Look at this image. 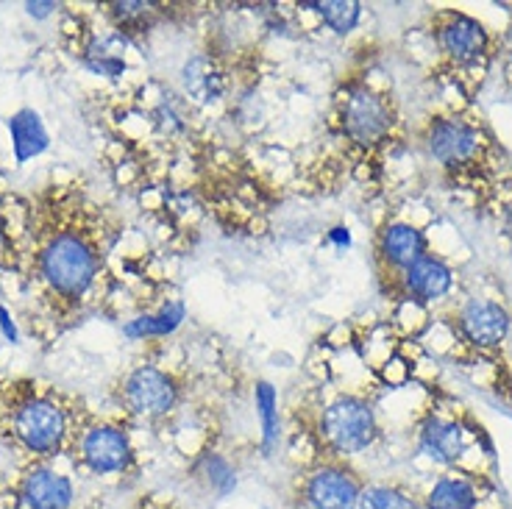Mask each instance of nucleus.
I'll return each mask as SVG.
<instances>
[{
    "label": "nucleus",
    "mask_w": 512,
    "mask_h": 509,
    "mask_svg": "<svg viewBox=\"0 0 512 509\" xmlns=\"http://www.w3.org/2000/svg\"><path fill=\"white\" fill-rule=\"evenodd\" d=\"M192 471H195V479L218 498L231 496L237 490V468L220 451H204L195 459Z\"/></svg>",
    "instance_id": "6ab92c4d"
},
{
    "label": "nucleus",
    "mask_w": 512,
    "mask_h": 509,
    "mask_svg": "<svg viewBox=\"0 0 512 509\" xmlns=\"http://www.w3.org/2000/svg\"><path fill=\"white\" fill-rule=\"evenodd\" d=\"M435 45L440 56L454 70H476L485 67L493 56V37L476 17L457 9H443L435 14Z\"/></svg>",
    "instance_id": "423d86ee"
},
{
    "label": "nucleus",
    "mask_w": 512,
    "mask_h": 509,
    "mask_svg": "<svg viewBox=\"0 0 512 509\" xmlns=\"http://www.w3.org/2000/svg\"><path fill=\"white\" fill-rule=\"evenodd\" d=\"M181 87H184L187 101L209 106V103H218L226 95L229 78L212 53H195L181 67Z\"/></svg>",
    "instance_id": "2eb2a0df"
},
{
    "label": "nucleus",
    "mask_w": 512,
    "mask_h": 509,
    "mask_svg": "<svg viewBox=\"0 0 512 509\" xmlns=\"http://www.w3.org/2000/svg\"><path fill=\"white\" fill-rule=\"evenodd\" d=\"M256 415H259V426H262V451L270 457L279 443H282V415H279V393L270 382L256 384Z\"/></svg>",
    "instance_id": "aec40b11"
},
{
    "label": "nucleus",
    "mask_w": 512,
    "mask_h": 509,
    "mask_svg": "<svg viewBox=\"0 0 512 509\" xmlns=\"http://www.w3.org/2000/svg\"><path fill=\"white\" fill-rule=\"evenodd\" d=\"M426 254H429L426 251V234L407 220H393L379 231L376 259L382 265V273H387V279H396L398 273H404Z\"/></svg>",
    "instance_id": "4468645a"
},
{
    "label": "nucleus",
    "mask_w": 512,
    "mask_h": 509,
    "mask_svg": "<svg viewBox=\"0 0 512 509\" xmlns=\"http://www.w3.org/2000/svg\"><path fill=\"white\" fill-rule=\"evenodd\" d=\"M318 17L337 37H346L362 20V3L357 0H318Z\"/></svg>",
    "instance_id": "4be33fe9"
},
{
    "label": "nucleus",
    "mask_w": 512,
    "mask_h": 509,
    "mask_svg": "<svg viewBox=\"0 0 512 509\" xmlns=\"http://www.w3.org/2000/svg\"><path fill=\"white\" fill-rule=\"evenodd\" d=\"M423 509H482L485 496L471 473H443L421 496Z\"/></svg>",
    "instance_id": "dca6fc26"
},
{
    "label": "nucleus",
    "mask_w": 512,
    "mask_h": 509,
    "mask_svg": "<svg viewBox=\"0 0 512 509\" xmlns=\"http://www.w3.org/2000/svg\"><path fill=\"white\" fill-rule=\"evenodd\" d=\"M101 265V237L81 226H59L56 231H48L34 254L39 281L64 304L81 301L90 293Z\"/></svg>",
    "instance_id": "f257e3e1"
},
{
    "label": "nucleus",
    "mask_w": 512,
    "mask_h": 509,
    "mask_svg": "<svg viewBox=\"0 0 512 509\" xmlns=\"http://www.w3.org/2000/svg\"><path fill=\"white\" fill-rule=\"evenodd\" d=\"M151 509H176V507H173V504H167V507H159V504H156V507H151Z\"/></svg>",
    "instance_id": "bb28decb"
},
{
    "label": "nucleus",
    "mask_w": 512,
    "mask_h": 509,
    "mask_svg": "<svg viewBox=\"0 0 512 509\" xmlns=\"http://www.w3.org/2000/svg\"><path fill=\"white\" fill-rule=\"evenodd\" d=\"M318 446L323 459H351L365 454L379 440V418L368 398L362 395H337L326 407L320 409Z\"/></svg>",
    "instance_id": "f03ea898"
},
{
    "label": "nucleus",
    "mask_w": 512,
    "mask_h": 509,
    "mask_svg": "<svg viewBox=\"0 0 512 509\" xmlns=\"http://www.w3.org/2000/svg\"><path fill=\"white\" fill-rule=\"evenodd\" d=\"M329 242L337 245L340 251L351 248V231H348V226H334V229L329 231Z\"/></svg>",
    "instance_id": "b1692460"
},
{
    "label": "nucleus",
    "mask_w": 512,
    "mask_h": 509,
    "mask_svg": "<svg viewBox=\"0 0 512 509\" xmlns=\"http://www.w3.org/2000/svg\"><path fill=\"white\" fill-rule=\"evenodd\" d=\"M423 148L446 173L479 176L487 165L490 140L471 117L432 115L423 126Z\"/></svg>",
    "instance_id": "20e7f679"
},
{
    "label": "nucleus",
    "mask_w": 512,
    "mask_h": 509,
    "mask_svg": "<svg viewBox=\"0 0 512 509\" xmlns=\"http://www.w3.org/2000/svg\"><path fill=\"white\" fill-rule=\"evenodd\" d=\"M26 9L31 17H37V20H42V17H51L59 6L56 3H26Z\"/></svg>",
    "instance_id": "393cba45"
},
{
    "label": "nucleus",
    "mask_w": 512,
    "mask_h": 509,
    "mask_svg": "<svg viewBox=\"0 0 512 509\" xmlns=\"http://www.w3.org/2000/svg\"><path fill=\"white\" fill-rule=\"evenodd\" d=\"M9 131H12V148L17 162L23 165L48 148V131L42 117L34 109H20L17 115L9 117Z\"/></svg>",
    "instance_id": "f3484780"
},
{
    "label": "nucleus",
    "mask_w": 512,
    "mask_h": 509,
    "mask_svg": "<svg viewBox=\"0 0 512 509\" xmlns=\"http://www.w3.org/2000/svg\"><path fill=\"white\" fill-rule=\"evenodd\" d=\"M12 434L34 459H53L64 451L70 420L51 395L28 393L12 409Z\"/></svg>",
    "instance_id": "39448f33"
},
{
    "label": "nucleus",
    "mask_w": 512,
    "mask_h": 509,
    "mask_svg": "<svg viewBox=\"0 0 512 509\" xmlns=\"http://www.w3.org/2000/svg\"><path fill=\"white\" fill-rule=\"evenodd\" d=\"M337 126L343 140L351 142L357 151H382L396 134L398 109L390 95L357 81L348 84L346 92L337 98Z\"/></svg>",
    "instance_id": "7ed1b4c3"
},
{
    "label": "nucleus",
    "mask_w": 512,
    "mask_h": 509,
    "mask_svg": "<svg viewBox=\"0 0 512 509\" xmlns=\"http://www.w3.org/2000/svg\"><path fill=\"white\" fill-rule=\"evenodd\" d=\"M187 318V306L184 301H167L162 309L140 315V318L128 320L123 326V334L131 340H151V337H167L179 329L181 323Z\"/></svg>",
    "instance_id": "a211bd4d"
},
{
    "label": "nucleus",
    "mask_w": 512,
    "mask_h": 509,
    "mask_svg": "<svg viewBox=\"0 0 512 509\" xmlns=\"http://www.w3.org/2000/svg\"><path fill=\"white\" fill-rule=\"evenodd\" d=\"M179 382L156 365H140L123 382V404L140 418H165L179 404Z\"/></svg>",
    "instance_id": "1a4fd4ad"
},
{
    "label": "nucleus",
    "mask_w": 512,
    "mask_h": 509,
    "mask_svg": "<svg viewBox=\"0 0 512 509\" xmlns=\"http://www.w3.org/2000/svg\"><path fill=\"white\" fill-rule=\"evenodd\" d=\"M390 281H393V287L404 301H410L415 306H426L443 301L454 290V270L448 268L440 256L426 254Z\"/></svg>",
    "instance_id": "f8f14e48"
},
{
    "label": "nucleus",
    "mask_w": 512,
    "mask_h": 509,
    "mask_svg": "<svg viewBox=\"0 0 512 509\" xmlns=\"http://www.w3.org/2000/svg\"><path fill=\"white\" fill-rule=\"evenodd\" d=\"M418 448L443 468H457L468 451V426L457 418L429 412L418 426Z\"/></svg>",
    "instance_id": "ddd939ff"
},
{
    "label": "nucleus",
    "mask_w": 512,
    "mask_h": 509,
    "mask_svg": "<svg viewBox=\"0 0 512 509\" xmlns=\"http://www.w3.org/2000/svg\"><path fill=\"white\" fill-rule=\"evenodd\" d=\"M357 509H423L421 496H415L404 484H365Z\"/></svg>",
    "instance_id": "412c9836"
},
{
    "label": "nucleus",
    "mask_w": 512,
    "mask_h": 509,
    "mask_svg": "<svg viewBox=\"0 0 512 509\" xmlns=\"http://www.w3.org/2000/svg\"><path fill=\"white\" fill-rule=\"evenodd\" d=\"M76 498L73 479L51 465H31L14 490V509H70Z\"/></svg>",
    "instance_id": "9b49d317"
},
{
    "label": "nucleus",
    "mask_w": 512,
    "mask_h": 509,
    "mask_svg": "<svg viewBox=\"0 0 512 509\" xmlns=\"http://www.w3.org/2000/svg\"><path fill=\"white\" fill-rule=\"evenodd\" d=\"M156 12H159V6H156V3H142V0H134V3H115V6H109V14H112L117 31H120L123 37L134 34V31H145V28L154 23Z\"/></svg>",
    "instance_id": "5701e85b"
},
{
    "label": "nucleus",
    "mask_w": 512,
    "mask_h": 509,
    "mask_svg": "<svg viewBox=\"0 0 512 509\" xmlns=\"http://www.w3.org/2000/svg\"><path fill=\"white\" fill-rule=\"evenodd\" d=\"M365 484L346 459H318L301 473V501L309 509H357Z\"/></svg>",
    "instance_id": "0eeeda50"
},
{
    "label": "nucleus",
    "mask_w": 512,
    "mask_h": 509,
    "mask_svg": "<svg viewBox=\"0 0 512 509\" xmlns=\"http://www.w3.org/2000/svg\"><path fill=\"white\" fill-rule=\"evenodd\" d=\"M454 329L468 345H474L479 351H493L510 337L512 318L499 301L471 298L457 309Z\"/></svg>",
    "instance_id": "9d476101"
},
{
    "label": "nucleus",
    "mask_w": 512,
    "mask_h": 509,
    "mask_svg": "<svg viewBox=\"0 0 512 509\" xmlns=\"http://www.w3.org/2000/svg\"><path fill=\"white\" fill-rule=\"evenodd\" d=\"M78 459L92 476H123L134 468L137 451L131 434L117 423H92L78 437Z\"/></svg>",
    "instance_id": "6e6552de"
},
{
    "label": "nucleus",
    "mask_w": 512,
    "mask_h": 509,
    "mask_svg": "<svg viewBox=\"0 0 512 509\" xmlns=\"http://www.w3.org/2000/svg\"><path fill=\"white\" fill-rule=\"evenodd\" d=\"M0 329H3V334H6V340H12V343H17V329H14L12 318H9V312L0 306Z\"/></svg>",
    "instance_id": "a878e982"
}]
</instances>
